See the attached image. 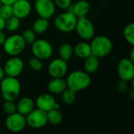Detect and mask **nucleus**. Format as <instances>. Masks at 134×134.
<instances>
[{
  "label": "nucleus",
  "instance_id": "28",
  "mask_svg": "<svg viewBox=\"0 0 134 134\" xmlns=\"http://www.w3.org/2000/svg\"><path fill=\"white\" fill-rule=\"evenodd\" d=\"M13 15V14L12 5L2 3L0 6V16L2 17L4 20H6L10 16H12Z\"/></svg>",
  "mask_w": 134,
  "mask_h": 134
},
{
  "label": "nucleus",
  "instance_id": "19",
  "mask_svg": "<svg viewBox=\"0 0 134 134\" xmlns=\"http://www.w3.org/2000/svg\"><path fill=\"white\" fill-rule=\"evenodd\" d=\"M73 53L77 57L80 59H85L92 54L90 44L86 42H80L73 48Z\"/></svg>",
  "mask_w": 134,
  "mask_h": 134
},
{
  "label": "nucleus",
  "instance_id": "31",
  "mask_svg": "<svg viewBox=\"0 0 134 134\" xmlns=\"http://www.w3.org/2000/svg\"><path fill=\"white\" fill-rule=\"evenodd\" d=\"M53 2L61 9H68L72 5V0H53Z\"/></svg>",
  "mask_w": 134,
  "mask_h": 134
},
{
  "label": "nucleus",
  "instance_id": "7",
  "mask_svg": "<svg viewBox=\"0 0 134 134\" xmlns=\"http://www.w3.org/2000/svg\"><path fill=\"white\" fill-rule=\"evenodd\" d=\"M75 30L77 35L83 40H90L95 35L94 25L86 16L78 18Z\"/></svg>",
  "mask_w": 134,
  "mask_h": 134
},
{
  "label": "nucleus",
  "instance_id": "35",
  "mask_svg": "<svg viewBox=\"0 0 134 134\" xmlns=\"http://www.w3.org/2000/svg\"><path fill=\"white\" fill-rule=\"evenodd\" d=\"M2 3H4V4H9V5H12L13 3H14L17 0H0Z\"/></svg>",
  "mask_w": 134,
  "mask_h": 134
},
{
  "label": "nucleus",
  "instance_id": "20",
  "mask_svg": "<svg viewBox=\"0 0 134 134\" xmlns=\"http://www.w3.org/2000/svg\"><path fill=\"white\" fill-rule=\"evenodd\" d=\"M84 70L86 72L90 74L95 73L100 66V61H99V58L97 57L96 56L91 54L89 57H87L86 58L84 59Z\"/></svg>",
  "mask_w": 134,
  "mask_h": 134
},
{
  "label": "nucleus",
  "instance_id": "24",
  "mask_svg": "<svg viewBox=\"0 0 134 134\" xmlns=\"http://www.w3.org/2000/svg\"><path fill=\"white\" fill-rule=\"evenodd\" d=\"M20 25V19L13 15L9 18L5 20V29H6L8 31L13 32L19 29Z\"/></svg>",
  "mask_w": 134,
  "mask_h": 134
},
{
  "label": "nucleus",
  "instance_id": "4",
  "mask_svg": "<svg viewBox=\"0 0 134 134\" xmlns=\"http://www.w3.org/2000/svg\"><path fill=\"white\" fill-rule=\"evenodd\" d=\"M78 18L69 10L58 14L54 19V26L60 32L70 33L75 31Z\"/></svg>",
  "mask_w": 134,
  "mask_h": 134
},
{
  "label": "nucleus",
  "instance_id": "37",
  "mask_svg": "<svg viewBox=\"0 0 134 134\" xmlns=\"http://www.w3.org/2000/svg\"><path fill=\"white\" fill-rule=\"evenodd\" d=\"M130 60H132L133 62H134V49L133 48L130 51V57H128Z\"/></svg>",
  "mask_w": 134,
  "mask_h": 134
},
{
  "label": "nucleus",
  "instance_id": "13",
  "mask_svg": "<svg viewBox=\"0 0 134 134\" xmlns=\"http://www.w3.org/2000/svg\"><path fill=\"white\" fill-rule=\"evenodd\" d=\"M68 72L67 61L59 58H55L49 64L48 73L51 78H64Z\"/></svg>",
  "mask_w": 134,
  "mask_h": 134
},
{
  "label": "nucleus",
  "instance_id": "36",
  "mask_svg": "<svg viewBox=\"0 0 134 134\" xmlns=\"http://www.w3.org/2000/svg\"><path fill=\"white\" fill-rule=\"evenodd\" d=\"M5 76V71H4V69L2 66H0V81Z\"/></svg>",
  "mask_w": 134,
  "mask_h": 134
},
{
  "label": "nucleus",
  "instance_id": "23",
  "mask_svg": "<svg viewBox=\"0 0 134 134\" xmlns=\"http://www.w3.org/2000/svg\"><path fill=\"white\" fill-rule=\"evenodd\" d=\"M46 116L48 123L51 125L57 126L63 122V115L59 109H51L46 112Z\"/></svg>",
  "mask_w": 134,
  "mask_h": 134
},
{
  "label": "nucleus",
  "instance_id": "29",
  "mask_svg": "<svg viewBox=\"0 0 134 134\" xmlns=\"http://www.w3.org/2000/svg\"><path fill=\"white\" fill-rule=\"evenodd\" d=\"M28 64H29L30 68L33 71H40L43 68L42 60H39L38 58H37L34 56L29 59Z\"/></svg>",
  "mask_w": 134,
  "mask_h": 134
},
{
  "label": "nucleus",
  "instance_id": "11",
  "mask_svg": "<svg viewBox=\"0 0 134 134\" xmlns=\"http://www.w3.org/2000/svg\"><path fill=\"white\" fill-rule=\"evenodd\" d=\"M35 9L38 17L49 20L56 12V5L53 0H35Z\"/></svg>",
  "mask_w": 134,
  "mask_h": 134
},
{
  "label": "nucleus",
  "instance_id": "15",
  "mask_svg": "<svg viewBox=\"0 0 134 134\" xmlns=\"http://www.w3.org/2000/svg\"><path fill=\"white\" fill-rule=\"evenodd\" d=\"M57 101L51 93H42L37 97L35 100L37 108L46 112L53 109Z\"/></svg>",
  "mask_w": 134,
  "mask_h": 134
},
{
  "label": "nucleus",
  "instance_id": "25",
  "mask_svg": "<svg viewBox=\"0 0 134 134\" xmlns=\"http://www.w3.org/2000/svg\"><path fill=\"white\" fill-rule=\"evenodd\" d=\"M76 92L71 90L69 88H66L60 94H61V99L63 103L68 105H71L75 103L76 100Z\"/></svg>",
  "mask_w": 134,
  "mask_h": 134
},
{
  "label": "nucleus",
  "instance_id": "12",
  "mask_svg": "<svg viewBox=\"0 0 134 134\" xmlns=\"http://www.w3.org/2000/svg\"><path fill=\"white\" fill-rule=\"evenodd\" d=\"M117 71L120 79L130 82L134 79V62L129 58H122L118 64Z\"/></svg>",
  "mask_w": 134,
  "mask_h": 134
},
{
  "label": "nucleus",
  "instance_id": "14",
  "mask_svg": "<svg viewBox=\"0 0 134 134\" xmlns=\"http://www.w3.org/2000/svg\"><path fill=\"white\" fill-rule=\"evenodd\" d=\"M13 14L19 19L27 17L31 12V4L29 0H17L12 4Z\"/></svg>",
  "mask_w": 134,
  "mask_h": 134
},
{
  "label": "nucleus",
  "instance_id": "5",
  "mask_svg": "<svg viewBox=\"0 0 134 134\" xmlns=\"http://www.w3.org/2000/svg\"><path fill=\"white\" fill-rule=\"evenodd\" d=\"M2 46H3L4 52L7 55L13 57L19 56L23 53L25 49L26 43L20 35L14 34L5 38V40Z\"/></svg>",
  "mask_w": 134,
  "mask_h": 134
},
{
  "label": "nucleus",
  "instance_id": "18",
  "mask_svg": "<svg viewBox=\"0 0 134 134\" xmlns=\"http://www.w3.org/2000/svg\"><path fill=\"white\" fill-rule=\"evenodd\" d=\"M35 108V103L30 97H23L16 104V111L24 116Z\"/></svg>",
  "mask_w": 134,
  "mask_h": 134
},
{
  "label": "nucleus",
  "instance_id": "33",
  "mask_svg": "<svg viewBox=\"0 0 134 134\" xmlns=\"http://www.w3.org/2000/svg\"><path fill=\"white\" fill-rule=\"evenodd\" d=\"M5 35L3 32V30H0V46H2L3 44V42L5 40Z\"/></svg>",
  "mask_w": 134,
  "mask_h": 134
},
{
  "label": "nucleus",
  "instance_id": "32",
  "mask_svg": "<svg viewBox=\"0 0 134 134\" xmlns=\"http://www.w3.org/2000/svg\"><path fill=\"white\" fill-rule=\"evenodd\" d=\"M127 82H126V81H124V80L120 79V81L117 84V90H118V91L119 93H124V92L126 91L127 87H128Z\"/></svg>",
  "mask_w": 134,
  "mask_h": 134
},
{
  "label": "nucleus",
  "instance_id": "30",
  "mask_svg": "<svg viewBox=\"0 0 134 134\" xmlns=\"http://www.w3.org/2000/svg\"><path fill=\"white\" fill-rule=\"evenodd\" d=\"M2 110L6 115H10L16 111V104L13 100H5L2 104Z\"/></svg>",
  "mask_w": 134,
  "mask_h": 134
},
{
  "label": "nucleus",
  "instance_id": "38",
  "mask_svg": "<svg viewBox=\"0 0 134 134\" xmlns=\"http://www.w3.org/2000/svg\"><path fill=\"white\" fill-rule=\"evenodd\" d=\"M1 59H2V57H1V54H0V62H1Z\"/></svg>",
  "mask_w": 134,
  "mask_h": 134
},
{
  "label": "nucleus",
  "instance_id": "16",
  "mask_svg": "<svg viewBox=\"0 0 134 134\" xmlns=\"http://www.w3.org/2000/svg\"><path fill=\"white\" fill-rule=\"evenodd\" d=\"M77 18L86 16L90 9V5L86 0H79L68 9Z\"/></svg>",
  "mask_w": 134,
  "mask_h": 134
},
{
  "label": "nucleus",
  "instance_id": "34",
  "mask_svg": "<svg viewBox=\"0 0 134 134\" xmlns=\"http://www.w3.org/2000/svg\"><path fill=\"white\" fill-rule=\"evenodd\" d=\"M5 20H4L2 17L0 16V30L5 29Z\"/></svg>",
  "mask_w": 134,
  "mask_h": 134
},
{
  "label": "nucleus",
  "instance_id": "1",
  "mask_svg": "<svg viewBox=\"0 0 134 134\" xmlns=\"http://www.w3.org/2000/svg\"><path fill=\"white\" fill-rule=\"evenodd\" d=\"M20 82L17 78L5 76L0 81V92L4 100L15 101L20 95Z\"/></svg>",
  "mask_w": 134,
  "mask_h": 134
},
{
  "label": "nucleus",
  "instance_id": "10",
  "mask_svg": "<svg viewBox=\"0 0 134 134\" xmlns=\"http://www.w3.org/2000/svg\"><path fill=\"white\" fill-rule=\"evenodd\" d=\"M24 68V63L23 60L18 56L11 57L5 61L3 66L5 75L15 78H17L23 72Z\"/></svg>",
  "mask_w": 134,
  "mask_h": 134
},
{
  "label": "nucleus",
  "instance_id": "6",
  "mask_svg": "<svg viewBox=\"0 0 134 134\" xmlns=\"http://www.w3.org/2000/svg\"><path fill=\"white\" fill-rule=\"evenodd\" d=\"M31 46V53L39 60H46L52 57L53 46L49 41L43 38L36 39Z\"/></svg>",
  "mask_w": 134,
  "mask_h": 134
},
{
  "label": "nucleus",
  "instance_id": "3",
  "mask_svg": "<svg viewBox=\"0 0 134 134\" xmlns=\"http://www.w3.org/2000/svg\"><path fill=\"white\" fill-rule=\"evenodd\" d=\"M92 54L98 58H102L109 55L113 49L111 40L104 35H98L92 38L90 43Z\"/></svg>",
  "mask_w": 134,
  "mask_h": 134
},
{
  "label": "nucleus",
  "instance_id": "21",
  "mask_svg": "<svg viewBox=\"0 0 134 134\" xmlns=\"http://www.w3.org/2000/svg\"><path fill=\"white\" fill-rule=\"evenodd\" d=\"M49 22L48 19L38 17L36 19L34 23L32 24V30L36 35H42L44 34L49 28Z\"/></svg>",
  "mask_w": 134,
  "mask_h": 134
},
{
  "label": "nucleus",
  "instance_id": "8",
  "mask_svg": "<svg viewBox=\"0 0 134 134\" xmlns=\"http://www.w3.org/2000/svg\"><path fill=\"white\" fill-rule=\"evenodd\" d=\"M5 125L6 129L12 133H20L23 131L26 126V118L24 115L18 113L17 111L8 115L5 119Z\"/></svg>",
  "mask_w": 134,
  "mask_h": 134
},
{
  "label": "nucleus",
  "instance_id": "39",
  "mask_svg": "<svg viewBox=\"0 0 134 134\" xmlns=\"http://www.w3.org/2000/svg\"><path fill=\"white\" fill-rule=\"evenodd\" d=\"M1 5H2V2H1V1H0V6H1Z\"/></svg>",
  "mask_w": 134,
  "mask_h": 134
},
{
  "label": "nucleus",
  "instance_id": "22",
  "mask_svg": "<svg viewBox=\"0 0 134 134\" xmlns=\"http://www.w3.org/2000/svg\"><path fill=\"white\" fill-rule=\"evenodd\" d=\"M73 47L71 44L68 42L62 43L58 48V55L59 57L65 61L69 60L73 56Z\"/></svg>",
  "mask_w": 134,
  "mask_h": 134
},
{
  "label": "nucleus",
  "instance_id": "9",
  "mask_svg": "<svg viewBox=\"0 0 134 134\" xmlns=\"http://www.w3.org/2000/svg\"><path fill=\"white\" fill-rule=\"evenodd\" d=\"M25 118L27 125L32 129H42L48 123L46 112L38 108H34Z\"/></svg>",
  "mask_w": 134,
  "mask_h": 134
},
{
  "label": "nucleus",
  "instance_id": "40",
  "mask_svg": "<svg viewBox=\"0 0 134 134\" xmlns=\"http://www.w3.org/2000/svg\"><path fill=\"white\" fill-rule=\"evenodd\" d=\"M0 133H1V131H0Z\"/></svg>",
  "mask_w": 134,
  "mask_h": 134
},
{
  "label": "nucleus",
  "instance_id": "26",
  "mask_svg": "<svg viewBox=\"0 0 134 134\" xmlns=\"http://www.w3.org/2000/svg\"><path fill=\"white\" fill-rule=\"evenodd\" d=\"M123 36L125 40L132 46H134V24H128L123 30Z\"/></svg>",
  "mask_w": 134,
  "mask_h": 134
},
{
  "label": "nucleus",
  "instance_id": "27",
  "mask_svg": "<svg viewBox=\"0 0 134 134\" xmlns=\"http://www.w3.org/2000/svg\"><path fill=\"white\" fill-rule=\"evenodd\" d=\"M26 45H31L36 40V34L32 29H25L20 35Z\"/></svg>",
  "mask_w": 134,
  "mask_h": 134
},
{
  "label": "nucleus",
  "instance_id": "2",
  "mask_svg": "<svg viewBox=\"0 0 134 134\" xmlns=\"http://www.w3.org/2000/svg\"><path fill=\"white\" fill-rule=\"evenodd\" d=\"M67 87L75 92L87 89L91 84L90 75L84 71L76 70L71 71L66 79Z\"/></svg>",
  "mask_w": 134,
  "mask_h": 134
},
{
  "label": "nucleus",
  "instance_id": "17",
  "mask_svg": "<svg viewBox=\"0 0 134 134\" xmlns=\"http://www.w3.org/2000/svg\"><path fill=\"white\" fill-rule=\"evenodd\" d=\"M66 88L67 83L63 78H52L47 84V89L51 94H60Z\"/></svg>",
  "mask_w": 134,
  "mask_h": 134
}]
</instances>
